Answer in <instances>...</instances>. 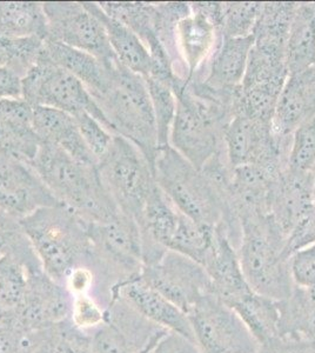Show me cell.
Returning <instances> with one entry per match:
<instances>
[{"label": "cell", "instance_id": "1", "mask_svg": "<svg viewBox=\"0 0 315 353\" xmlns=\"http://www.w3.org/2000/svg\"><path fill=\"white\" fill-rule=\"evenodd\" d=\"M154 179L181 212L198 224L221 230L238 249L241 225L231 203L201 170L196 169L170 145L158 151Z\"/></svg>", "mask_w": 315, "mask_h": 353}, {"label": "cell", "instance_id": "2", "mask_svg": "<svg viewBox=\"0 0 315 353\" xmlns=\"http://www.w3.org/2000/svg\"><path fill=\"white\" fill-rule=\"evenodd\" d=\"M31 165L57 201L85 223H105L121 212L105 189L96 166L83 164L48 143H41Z\"/></svg>", "mask_w": 315, "mask_h": 353}, {"label": "cell", "instance_id": "3", "mask_svg": "<svg viewBox=\"0 0 315 353\" xmlns=\"http://www.w3.org/2000/svg\"><path fill=\"white\" fill-rule=\"evenodd\" d=\"M36 250L44 272L64 285L73 269L94 265V250L88 236V224L64 205L37 210L20 221Z\"/></svg>", "mask_w": 315, "mask_h": 353}, {"label": "cell", "instance_id": "4", "mask_svg": "<svg viewBox=\"0 0 315 353\" xmlns=\"http://www.w3.org/2000/svg\"><path fill=\"white\" fill-rule=\"evenodd\" d=\"M238 217L241 238L236 253L248 284L274 301L287 298L294 283L285 254L286 237L267 213L243 211Z\"/></svg>", "mask_w": 315, "mask_h": 353}, {"label": "cell", "instance_id": "5", "mask_svg": "<svg viewBox=\"0 0 315 353\" xmlns=\"http://www.w3.org/2000/svg\"><path fill=\"white\" fill-rule=\"evenodd\" d=\"M92 98L112 132L136 145L154 170L159 151L158 129L144 78L118 63L112 68L106 88Z\"/></svg>", "mask_w": 315, "mask_h": 353}, {"label": "cell", "instance_id": "6", "mask_svg": "<svg viewBox=\"0 0 315 353\" xmlns=\"http://www.w3.org/2000/svg\"><path fill=\"white\" fill-rule=\"evenodd\" d=\"M176 116L168 145L196 169L201 170L223 146V133L234 112L226 105L199 96L186 83L176 79Z\"/></svg>", "mask_w": 315, "mask_h": 353}, {"label": "cell", "instance_id": "7", "mask_svg": "<svg viewBox=\"0 0 315 353\" xmlns=\"http://www.w3.org/2000/svg\"><path fill=\"white\" fill-rule=\"evenodd\" d=\"M100 179L118 209L140 224L152 190L154 170L136 145L116 134L96 165ZM140 226V225H139Z\"/></svg>", "mask_w": 315, "mask_h": 353}, {"label": "cell", "instance_id": "8", "mask_svg": "<svg viewBox=\"0 0 315 353\" xmlns=\"http://www.w3.org/2000/svg\"><path fill=\"white\" fill-rule=\"evenodd\" d=\"M21 97L33 108L58 110L73 117L90 113L112 132L111 126L85 85L64 68L53 64L44 51L38 63L21 78Z\"/></svg>", "mask_w": 315, "mask_h": 353}, {"label": "cell", "instance_id": "9", "mask_svg": "<svg viewBox=\"0 0 315 353\" xmlns=\"http://www.w3.org/2000/svg\"><path fill=\"white\" fill-rule=\"evenodd\" d=\"M292 136L276 134L272 123L236 114L223 133V146L232 168L258 165L272 172L289 168Z\"/></svg>", "mask_w": 315, "mask_h": 353}, {"label": "cell", "instance_id": "10", "mask_svg": "<svg viewBox=\"0 0 315 353\" xmlns=\"http://www.w3.org/2000/svg\"><path fill=\"white\" fill-rule=\"evenodd\" d=\"M196 344L203 353H258L259 341L238 313L213 293L188 312Z\"/></svg>", "mask_w": 315, "mask_h": 353}, {"label": "cell", "instance_id": "11", "mask_svg": "<svg viewBox=\"0 0 315 353\" xmlns=\"http://www.w3.org/2000/svg\"><path fill=\"white\" fill-rule=\"evenodd\" d=\"M43 6L48 18V39L96 57L108 68L119 63L104 25L83 1H46Z\"/></svg>", "mask_w": 315, "mask_h": 353}, {"label": "cell", "instance_id": "12", "mask_svg": "<svg viewBox=\"0 0 315 353\" xmlns=\"http://www.w3.org/2000/svg\"><path fill=\"white\" fill-rule=\"evenodd\" d=\"M191 11L176 28V78L187 83L210 61L221 41V3H190Z\"/></svg>", "mask_w": 315, "mask_h": 353}, {"label": "cell", "instance_id": "13", "mask_svg": "<svg viewBox=\"0 0 315 353\" xmlns=\"http://www.w3.org/2000/svg\"><path fill=\"white\" fill-rule=\"evenodd\" d=\"M140 279L187 313L212 293L211 278L203 265L173 251L144 265Z\"/></svg>", "mask_w": 315, "mask_h": 353}, {"label": "cell", "instance_id": "14", "mask_svg": "<svg viewBox=\"0 0 315 353\" xmlns=\"http://www.w3.org/2000/svg\"><path fill=\"white\" fill-rule=\"evenodd\" d=\"M73 296L44 271L30 274L28 292L21 305L8 314L3 325L39 331L71 317Z\"/></svg>", "mask_w": 315, "mask_h": 353}, {"label": "cell", "instance_id": "15", "mask_svg": "<svg viewBox=\"0 0 315 353\" xmlns=\"http://www.w3.org/2000/svg\"><path fill=\"white\" fill-rule=\"evenodd\" d=\"M59 203L32 165L0 156V210L24 219L37 210Z\"/></svg>", "mask_w": 315, "mask_h": 353}, {"label": "cell", "instance_id": "16", "mask_svg": "<svg viewBox=\"0 0 315 353\" xmlns=\"http://www.w3.org/2000/svg\"><path fill=\"white\" fill-rule=\"evenodd\" d=\"M116 297L124 299L128 305L151 321L152 324L196 343L187 313L156 292V290L146 285L140 279V276L114 286L112 290V299Z\"/></svg>", "mask_w": 315, "mask_h": 353}, {"label": "cell", "instance_id": "17", "mask_svg": "<svg viewBox=\"0 0 315 353\" xmlns=\"http://www.w3.org/2000/svg\"><path fill=\"white\" fill-rule=\"evenodd\" d=\"M314 206L311 172L288 168L273 181L268 193L267 214L283 233L286 241Z\"/></svg>", "mask_w": 315, "mask_h": 353}, {"label": "cell", "instance_id": "18", "mask_svg": "<svg viewBox=\"0 0 315 353\" xmlns=\"http://www.w3.org/2000/svg\"><path fill=\"white\" fill-rule=\"evenodd\" d=\"M40 145L33 106L24 98L0 99V156L31 164Z\"/></svg>", "mask_w": 315, "mask_h": 353}, {"label": "cell", "instance_id": "19", "mask_svg": "<svg viewBox=\"0 0 315 353\" xmlns=\"http://www.w3.org/2000/svg\"><path fill=\"white\" fill-rule=\"evenodd\" d=\"M253 43V36L223 37L210 61L190 81H199L216 91H236L243 81Z\"/></svg>", "mask_w": 315, "mask_h": 353}, {"label": "cell", "instance_id": "20", "mask_svg": "<svg viewBox=\"0 0 315 353\" xmlns=\"http://www.w3.org/2000/svg\"><path fill=\"white\" fill-rule=\"evenodd\" d=\"M204 268L211 278L212 293L230 307L254 291L243 276L236 248L221 230L216 229V241Z\"/></svg>", "mask_w": 315, "mask_h": 353}, {"label": "cell", "instance_id": "21", "mask_svg": "<svg viewBox=\"0 0 315 353\" xmlns=\"http://www.w3.org/2000/svg\"><path fill=\"white\" fill-rule=\"evenodd\" d=\"M315 114V65L288 76L280 93L272 129L280 136L291 137L300 125Z\"/></svg>", "mask_w": 315, "mask_h": 353}, {"label": "cell", "instance_id": "22", "mask_svg": "<svg viewBox=\"0 0 315 353\" xmlns=\"http://www.w3.org/2000/svg\"><path fill=\"white\" fill-rule=\"evenodd\" d=\"M34 109V128L41 143L54 145L73 159L96 166L98 161L83 139L76 118L48 108Z\"/></svg>", "mask_w": 315, "mask_h": 353}, {"label": "cell", "instance_id": "23", "mask_svg": "<svg viewBox=\"0 0 315 353\" xmlns=\"http://www.w3.org/2000/svg\"><path fill=\"white\" fill-rule=\"evenodd\" d=\"M83 4L104 25L110 45L120 64L144 79L148 78L152 72L153 61L139 37L121 21L105 13L96 1H83Z\"/></svg>", "mask_w": 315, "mask_h": 353}, {"label": "cell", "instance_id": "24", "mask_svg": "<svg viewBox=\"0 0 315 353\" xmlns=\"http://www.w3.org/2000/svg\"><path fill=\"white\" fill-rule=\"evenodd\" d=\"M44 53L53 64L58 65L78 78L88 88L91 97L101 92L106 88L110 81L112 68L118 64L116 63L114 66L108 68L99 59H96V57L48 38L45 41Z\"/></svg>", "mask_w": 315, "mask_h": 353}, {"label": "cell", "instance_id": "25", "mask_svg": "<svg viewBox=\"0 0 315 353\" xmlns=\"http://www.w3.org/2000/svg\"><path fill=\"white\" fill-rule=\"evenodd\" d=\"M279 304V338L315 343V288L293 286Z\"/></svg>", "mask_w": 315, "mask_h": 353}, {"label": "cell", "instance_id": "26", "mask_svg": "<svg viewBox=\"0 0 315 353\" xmlns=\"http://www.w3.org/2000/svg\"><path fill=\"white\" fill-rule=\"evenodd\" d=\"M288 73L306 71L315 65V3H298L286 48Z\"/></svg>", "mask_w": 315, "mask_h": 353}, {"label": "cell", "instance_id": "27", "mask_svg": "<svg viewBox=\"0 0 315 353\" xmlns=\"http://www.w3.org/2000/svg\"><path fill=\"white\" fill-rule=\"evenodd\" d=\"M48 38V18L43 3L0 1V38Z\"/></svg>", "mask_w": 315, "mask_h": 353}, {"label": "cell", "instance_id": "28", "mask_svg": "<svg viewBox=\"0 0 315 353\" xmlns=\"http://www.w3.org/2000/svg\"><path fill=\"white\" fill-rule=\"evenodd\" d=\"M243 319L260 346L279 338V304L253 291L231 307Z\"/></svg>", "mask_w": 315, "mask_h": 353}, {"label": "cell", "instance_id": "29", "mask_svg": "<svg viewBox=\"0 0 315 353\" xmlns=\"http://www.w3.org/2000/svg\"><path fill=\"white\" fill-rule=\"evenodd\" d=\"M296 4V1L263 3L253 32L254 44L286 51Z\"/></svg>", "mask_w": 315, "mask_h": 353}, {"label": "cell", "instance_id": "30", "mask_svg": "<svg viewBox=\"0 0 315 353\" xmlns=\"http://www.w3.org/2000/svg\"><path fill=\"white\" fill-rule=\"evenodd\" d=\"M31 273L23 261L12 256L0 258V311L3 313L0 325L24 301Z\"/></svg>", "mask_w": 315, "mask_h": 353}, {"label": "cell", "instance_id": "31", "mask_svg": "<svg viewBox=\"0 0 315 353\" xmlns=\"http://www.w3.org/2000/svg\"><path fill=\"white\" fill-rule=\"evenodd\" d=\"M4 256H12L23 261L31 272L43 270L19 219L0 210V258Z\"/></svg>", "mask_w": 315, "mask_h": 353}, {"label": "cell", "instance_id": "32", "mask_svg": "<svg viewBox=\"0 0 315 353\" xmlns=\"http://www.w3.org/2000/svg\"><path fill=\"white\" fill-rule=\"evenodd\" d=\"M44 39L0 38V65L10 68L20 78H24L39 61L45 48Z\"/></svg>", "mask_w": 315, "mask_h": 353}, {"label": "cell", "instance_id": "33", "mask_svg": "<svg viewBox=\"0 0 315 353\" xmlns=\"http://www.w3.org/2000/svg\"><path fill=\"white\" fill-rule=\"evenodd\" d=\"M261 8L263 3L259 1L221 3V36L225 38L253 36Z\"/></svg>", "mask_w": 315, "mask_h": 353}, {"label": "cell", "instance_id": "34", "mask_svg": "<svg viewBox=\"0 0 315 353\" xmlns=\"http://www.w3.org/2000/svg\"><path fill=\"white\" fill-rule=\"evenodd\" d=\"M151 97L152 106L156 116L158 143L160 148L168 146L172 124L176 116V98L172 84L154 77L145 79Z\"/></svg>", "mask_w": 315, "mask_h": 353}, {"label": "cell", "instance_id": "35", "mask_svg": "<svg viewBox=\"0 0 315 353\" xmlns=\"http://www.w3.org/2000/svg\"><path fill=\"white\" fill-rule=\"evenodd\" d=\"M40 350L43 353H92V338L68 319L46 330Z\"/></svg>", "mask_w": 315, "mask_h": 353}, {"label": "cell", "instance_id": "36", "mask_svg": "<svg viewBox=\"0 0 315 353\" xmlns=\"http://www.w3.org/2000/svg\"><path fill=\"white\" fill-rule=\"evenodd\" d=\"M315 166V114L292 134L289 168L311 172Z\"/></svg>", "mask_w": 315, "mask_h": 353}, {"label": "cell", "instance_id": "37", "mask_svg": "<svg viewBox=\"0 0 315 353\" xmlns=\"http://www.w3.org/2000/svg\"><path fill=\"white\" fill-rule=\"evenodd\" d=\"M46 330L28 331L0 325V353H36L44 341Z\"/></svg>", "mask_w": 315, "mask_h": 353}, {"label": "cell", "instance_id": "38", "mask_svg": "<svg viewBox=\"0 0 315 353\" xmlns=\"http://www.w3.org/2000/svg\"><path fill=\"white\" fill-rule=\"evenodd\" d=\"M85 143L99 161L111 148L114 136L104 125L100 124L90 113L81 112L74 116Z\"/></svg>", "mask_w": 315, "mask_h": 353}, {"label": "cell", "instance_id": "39", "mask_svg": "<svg viewBox=\"0 0 315 353\" xmlns=\"http://www.w3.org/2000/svg\"><path fill=\"white\" fill-rule=\"evenodd\" d=\"M73 324L88 332H92L106 321V309L90 294L73 297L71 317Z\"/></svg>", "mask_w": 315, "mask_h": 353}, {"label": "cell", "instance_id": "40", "mask_svg": "<svg viewBox=\"0 0 315 353\" xmlns=\"http://www.w3.org/2000/svg\"><path fill=\"white\" fill-rule=\"evenodd\" d=\"M90 333L92 338V353H140L111 321H105Z\"/></svg>", "mask_w": 315, "mask_h": 353}, {"label": "cell", "instance_id": "41", "mask_svg": "<svg viewBox=\"0 0 315 353\" xmlns=\"http://www.w3.org/2000/svg\"><path fill=\"white\" fill-rule=\"evenodd\" d=\"M289 270L294 285L315 288V244L293 253Z\"/></svg>", "mask_w": 315, "mask_h": 353}, {"label": "cell", "instance_id": "42", "mask_svg": "<svg viewBox=\"0 0 315 353\" xmlns=\"http://www.w3.org/2000/svg\"><path fill=\"white\" fill-rule=\"evenodd\" d=\"M312 244H315V206L288 236L285 254L289 258L293 253Z\"/></svg>", "mask_w": 315, "mask_h": 353}, {"label": "cell", "instance_id": "43", "mask_svg": "<svg viewBox=\"0 0 315 353\" xmlns=\"http://www.w3.org/2000/svg\"><path fill=\"white\" fill-rule=\"evenodd\" d=\"M68 292L74 296L90 294L92 296L96 286V276L94 270L88 265H81L73 269L64 281Z\"/></svg>", "mask_w": 315, "mask_h": 353}, {"label": "cell", "instance_id": "44", "mask_svg": "<svg viewBox=\"0 0 315 353\" xmlns=\"http://www.w3.org/2000/svg\"><path fill=\"white\" fill-rule=\"evenodd\" d=\"M151 353H203L194 341L178 336L176 333H167L160 339Z\"/></svg>", "mask_w": 315, "mask_h": 353}, {"label": "cell", "instance_id": "45", "mask_svg": "<svg viewBox=\"0 0 315 353\" xmlns=\"http://www.w3.org/2000/svg\"><path fill=\"white\" fill-rule=\"evenodd\" d=\"M315 343L278 338L270 344L260 346L258 353H314Z\"/></svg>", "mask_w": 315, "mask_h": 353}, {"label": "cell", "instance_id": "46", "mask_svg": "<svg viewBox=\"0 0 315 353\" xmlns=\"http://www.w3.org/2000/svg\"><path fill=\"white\" fill-rule=\"evenodd\" d=\"M6 98H23L21 78L10 68L0 66V99Z\"/></svg>", "mask_w": 315, "mask_h": 353}, {"label": "cell", "instance_id": "47", "mask_svg": "<svg viewBox=\"0 0 315 353\" xmlns=\"http://www.w3.org/2000/svg\"><path fill=\"white\" fill-rule=\"evenodd\" d=\"M312 173V191H313V199H314L315 204V166L311 171Z\"/></svg>", "mask_w": 315, "mask_h": 353}, {"label": "cell", "instance_id": "48", "mask_svg": "<svg viewBox=\"0 0 315 353\" xmlns=\"http://www.w3.org/2000/svg\"><path fill=\"white\" fill-rule=\"evenodd\" d=\"M1 321H3V313L0 311V324H1Z\"/></svg>", "mask_w": 315, "mask_h": 353}, {"label": "cell", "instance_id": "49", "mask_svg": "<svg viewBox=\"0 0 315 353\" xmlns=\"http://www.w3.org/2000/svg\"><path fill=\"white\" fill-rule=\"evenodd\" d=\"M0 66H1V65H0Z\"/></svg>", "mask_w": 315, "mask_h": 353}, {"label": "cell", "instance_id": "50", "mask_svg": "<svg viewBox=\"0 0 315 353\" xmlns=\"http://www.w3.org/2000/svg\"><path fill=\"white\" fill-rule=\"evenodd\" d=\"M314 353H315V351H314Z\"/></svg>", "mask_w": 315, "mask_h": 353}]
</instances>
